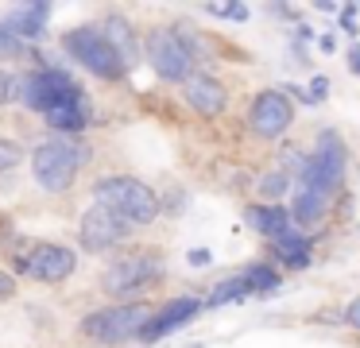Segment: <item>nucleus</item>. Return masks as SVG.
Returning <instances> with one entry per match:
<instances>
[{
  "instance_id": "obj_1",
  "label": "nucleus",
  "mask_w": 360,
  "mask_h": 348,
  "mask_svg": "<svg viewBox=\"0 0 360 348\" xmlns=\"http://www.w3.org/2000/svg\"><path fill=\"white\" fill-rule=\"evenodd\" d=\"M86 159H89L86 143H78L70 136H55V139H43L32 151V174L39 182V190L66 193L78 178V170L86 167Z\"/></svg>"
},
{
  "instance_id": "obj_2",
  "label": "nucleus",
  "mask_w": 360,
  "mask_h": 348,
  "mask_svg": "<svg viewBox=\"0 0 360 348\" xmlns=\"http://www.w3.org/2000/svg\"><path fill=\"white\" fill-rule=\"evenodd\" d=\"M94 205H105L109 213H117L120 221H128L132 228L140 224H151L159 217V198L148 182L140 178H128V174H112L101 178L94 186Z\"/></svg>"
},
{
  "instance_id": "obj_3",
  "label": "nucleus",
  "mask_w": 360,
  "mask_h": 348,
  "mask_svg": "<svg viewBox=\"0 0 360 348\" xmlns=\"http://www.w3.org/2000/svg\"><path fill=\"white\" fill-rule=\"evenodd\" d=\"M151 321V309L143 302H124V306L97 309L82 321V337L94 344H124V340L140 337L143 325Z\"/></svg>"
},
{
  "instance_id": "obj_4",
  "label": "nucleus",
  "mask_w": 360,
  "mask_h": 348,
  "mask_svg": "<svg viewBox=\"0 0 360 348\" xmlns=\"http://www.w3.org/2000/svg\"><path fill=\"white\" fill-rule=\"evenodd\" d=\"M143 54H148L151 70L163 82H186L194 74V46L186 43V35L174 27H155L143 39Z\"/></svg>"
},
{
  "instance_id": "obj_5",
  "label": "nucleus",
  "mask_w": 360,
  "mask_h": 348,
  "mask_svg": "<svg viewBox=\"0 0 360 348\" xmlns=\"http://www.w3.org/2000/svg\"><path fill=\"white\" fill-rule=\"evenodd\" d=\"M63 51L70 54L82 70L105 77V82L124 77V62H120L117 51L105 43L101 27H74V31H66V35H63Z\"/></svg>"
},
{
  "instance_id": "obj_6",
  "label": "nucleus",
  "mask_w": 360,
  "mask_h": 348,
  "mask_svg": "<svg viewBox=\"0 0 360 348\" xmlns=\"http://www.w3.org/2000/svg\"><path fill=\"white\" fill-rule=\"evenodd\" d=\"M159 278H163V259L151 255V252H132V255H120V259L109 263L101 286L112 298H132V294L148 290Z\"/></svg>"
},
{
  "instance_id": "obj_7",
  "label": "nucleus",
  "mask_w": 360,
  "mask_h": 348,
  "mask_svg": "<svg viewBox=\"0 0 360 348\" xmlns=\"http://www.w3.org/2000/svg\"><path fill=\"white\" fill-rule=\"evenodd\" d=\"M74 97H82V85L58 66H43L39 74L20 82V101H24L27 108H35L39 116L47 112V108L63 105V101H74Z\"/></svg>"
},
{
  "instance_id": "obj_8",
  "label": "nucleus",
  "mask_w": 360,
  "mask_h": 348,
  "mask_svg": "<svg viewBox=\"0 0 360 348\" xmlns=\"http://www.w3.org/2000/svg\"><path fill=\"white\" fill-rule=\"evenodd\" d=\"M290 120H295V105H290V97L283 89L256 93V101H252V108H248V128L256 131L259 139H279L283 131L290 128Z\"/></svg>"
},
{
  "instance_id": "obj_9",
  "label": "nucleus",
  "mask_w": 360,
  "mask_h": 348,
  "mask_svg": "<svg viewBox=\"0 0 360 348\" xmlns=\"http://www.w3.org/2000/svg\"><path fill=\"white\" fill-rule=\"evenodd\" d=\"M78 267V255L63 244H35L32 252L20 255V271L35 283H66Z\"/></svg>"
},
{
  "instance_id": "obj_10",
  "label": "nucleus",
  "mask_w": 360,
  "mask_h": 348,
  "mask_svg": "<svg viewBox=\"0 0 360 348\" xmlns=\"http://www.w3.org/2000/svg\"><path fill=\"white\" fill-rule=\"evenodd\" d=\"M128 232H132V224L120 221L117 213H109L105 205H89L82 213V224H78V240L86 252H109V247L124 244Z\"/></svg>"
},
{
  "instance_id": "obj_11",
  "label": "nucleus",
  "mask_w": 360,
  "mask_h": 348,
  "mask_svg": "<svg viewBox=\"0 0 360 348\" xmlns=\"http://www.w3.org/2000/svg\"><path fill=\"white\" fill-rule=\"evenodd\" d=\"M182 97H186L190 108H194L198 116H205V120L221 116V112H225V105H229L225 85H221L217 77H210V74H190L186 82H182Z\"/></svg>"
},
{
  "instance_id": "obj_12",
  "label": "nucleus",
  "mask_w": 360,
  "mask_h": 348,
  "mask_svg": "<svg viewBox=\"0 0 360 348\" xmlns=\"http://www.w3.org/2000/svg\"><path fill=\"white\" fill-rule=\"evenodd\" d=\"M202 309H205L202 298H174V302H167L159 314H151V321L143 325L140 340H163L167 333H174V329H182L186 321H194Z\"/></svg>"
},
{
  "instance_id": "obj_13",
  "label": "nucleus",
  "mask_w": 360,
  "mask_h": 348,
  "mask_svg": "<svg viewBox=\"0 0 360 348\" xmlns=\"http://www.w3.org/2000/svg\"><path fill=\"white\" fill-rule=\"evenodd\" d=\"M329 201H333V193L318 190V186H298L295 205H290V221H295V228H314V224H321L326 213H329Z\"/></svg>"
},
{
  "instance_id": "obj_14",
  "label": "nucleus",
  "mask_w": 360,
  "mask_h": 348,
  "mask_svg": "<svg viewBox=\"0 0 360 348\" xmlns=\"http://www.w3.org/2000/svg\"><path fill=\"white\" fill-rule=\"evenodd\" d=\"M89 116H94V108H89L86 93H82V97H74V101H63V105L47 108V112H43V124L55 128L58 136H74V131H82L89 124Z\"/></svg>"
},
{
  "instance_id": "obj_15",
  "label": "nucleus",
  "mask_w": 360,
  "mask_h": 348,
  "mask_svg": "<svg viewBox=\"0 0 360 348\" xmlns=\"http://www.w3.org/2000/svg\"><path fill=\"white\" fill-rule=\"evenodd\" d=\"M47 20H51V4H20V8H12V12H8L4 27L24 43V39H43Z\"/></svg>"
},
{
  "instance_id": "obj_16",
  "label": "nucleus",
  "mask_w": 360,
  "mask_h": 348,
  "mask_svg": "<svg viewBox=\"0 0 360 348\" xmlns=\"http://www.w3.org/2000/svg\"><path fill=\"white\" fill-rule=\"evenodd\" d=\"M248 224L259 232V236H267V240H275V236H283V232L295 228L290 209H283V205H252L248 209Z\"/></svg>"
},
{
  "instance_id": "obj_17",
  "label": "nucleus",
  "mask_w": 360,
  "mask_h": 348,
  "mask_svg": "<svg viewBox=\"0 0 360 348\" xmlns=\"http://www.w3.org/2000/svg\"><path fill=\"white\" fill-rule=\"evenodd\" d=\"M101 35H105V43L117 51V58L124 62V70H132L136 66V35H132V27H128V20L109 15V20L101 23Z\"/></svg>"
},
{
  "instance_id": "obj_18",
  "label": "nucleus",
  "mask_w": 360,
  "mask_h": 348,
  "mask_svg": "<svg viewBox=\"0 0 360 348\" xmlns=\"http://www.w3.org/2000/svg\"><path fill=\"white\" fill-rule=\"evenodd\" d=\"M271 252L279 255L287 267H306V263H310V236H306L302 228H290V232H283V236L271 240Z\"/></svg>"
},
{
  "instance_id": "obj_19",
  "label": "nucleus",
  "mask_w": 360,
  "mask_h": 348,
  "mask_svg": "<svg viewBox=\"0 0 360 348\" xmlns=\"http://www.w3.org/2000/svg\"><path fill=\"white\" fill-rule=\"evenodd\" d=\"M240 278H244V286H248V294H267V290L279 286V271L267 267V263H252L248 271H240Z\"/></svg>"
},
{
  "instance_id": "obj_20",
  "label": "nucleus",
  "mask_w": 360,
  "mask_h": 348,
  "mask_svg": "<svg viewBox=\"0 0 360 348\" xmlns=\"http://www.w3.org/2000/svg\"><path fill=\"white\" fill-rule=\"evenodd\" d=\"M240 298H248V286H244V278H240V275H233V278H225V283L213 286V294L205 298V309L229 306V302H240Z\"/></svg>"
},
{
  "instance_id": "obj_21",
  "label": "nucleus",
  "mask_w": 360,
  "mask_h": 348,
  "mask_svg": "<svg viewBox=\"0 0 360 348\" xmlns=\"http://www.w3.org/2000/svg\"><path fill=\"white\" fill-rule=\"evenodd\" d=\"M287 190H290V178H287V174H279V170H275V174H267L264 182H259V193H264L267 205H275V198H283Z\"/></svg>"
},
{
  "instance_id": "obj_22",
  "label": "nucleus",
  "mask_w": 360,
  "mask_h": 348,
  "mask_svg": "<svg viewBox=\"0 0 360 348\" xmlns=\"http://www.w3.org/2000/svg\"><path fill=\"white\" fill-rule=\"evenodd\" d=\"M20 162H24V147L16 139H0V174L4 170H16Z\"/></svg>"
},
{
  "instance_id": "obj_23",
  "label": "nucleus",
  "mask_w": 360,
  "mask_h": 348,
  "mask_svg": "<svg viewBox=\"0 0 360 348\" xmlns=\"http://www.w3.org/2000/svg\"><path fill=\"white\" fill-rule=\"evenodd\" d=\"M16 97H20V77L0 66V101H16Z\"/></svg>"
},
{
  "instance_id": "obj_24",
  "label": "nucleus",
  "mask_w": 360,
  "mask_h": 348,
  "mask_svg": "<svg viewBox=\"0 0 360 348\" xmlns=\"http://www.w3.org/2000/svg\"><path fill=\"white\" fill-rule=\"evenodd\" d=\"M210 15H225V20H248V8L244 4H210Z\"/></svg>"
},
{
  "instance_id": "obj_25",
  "label": "nucleus",
  "mask_w": 360,
  "mask_h": 348,
  "mask_svg": "<svg viewBox=\"0 0 360 348\" xmlns=\"http://www.w3.org/2000/svg\"><path fill=\"white\" fill-rule=\"evenodd\" d=\"M20 51H24V43H20L4 23H0V54H20Z\"/></svg>"
},
{
  "instance_id": "obj_26",
  "label": "nucleus",
  "mask_w": 360,
  "mask_h": 348,
  "mask_svg": "<svg viewBox=\"0 0 360 348\" xmlns=\"http://www.w3.org/2000/svg\"><path fill=\"white\" fill-rule=\"evenodd\" d=\"M329 97V77H314L310 82V101L318 105V101H326Z\"/></svg>"
},
{
  "instance_id": "obj_27",
  "label": "nucleus",
  "mask_w": 360,
  "mask_h": 348,
  "mask_svg": "<svg viewBox=\"0 0 360 348\" xmlns=\"http://www.w3.org/2000/svg\"><path fill=\"white\" fill-rule=\"evenodd\" d=\"M345 321H349V325H352V329H356V333H360V298H352V302H349V306H345Z\"/></svg>"
},
{
  "instance_id": "obj_28",
  "label": "nucleus",
  "mask_w": 360,
  "mask_h": 348,
  "mask_svg": "<svg viewBox=\"0 0 360 348\" xmlns=\"http://www.w3.org/2000/svg\"><path fill=\"white\" fill-rule=\"evenodd\" d=\"M341 27H345V35H356V8H345L341 12Z\"/></svg>"
},
{
  "instance_id": "obj_29",
  "label": "nucleus",
  "mask_w": 360,
  "mask_h": 348,
  "mask_svg": "<svg viewBox=\"0 0 360 348\" xmlns=\"http://www.w3.org/2000/svg\"><path fill=\"white\" fill-rule=\"evenodd\" d=\"M12 294H16V278L8 271H0V298H12Z\"/></svg>"
},
{
  "instance_id": "obj_30",
  "label": "nucleus",
  "mask_w": 360,
  "mask_h": 348,
  "mask_svg": "<svg viewBox=\"0 0 360 348\" xmlns=\"http://www.w3.org/2000/svg\"><path fill=\"white\" fill-rule=\"evenodd\" d=\"M349 70H352V74H360V46H352V51H349Z\"/></svg>"
},
{
  "instance_id": "obj_31",
  "label": "nucleus",
  "mask_w": 360,
  "mask_h": 348,
  "mask_svg": "<svg viewBox=\"0 0 360 348\" xmlns=\"http://www.w3.org/2000/svg\"><path fill=\"white\" fill-rule=\"evenodd\" d=\"M190 263H194V267H202V263H210V252H202V247H198V252H190Z\"/></svg>"
},
{
  "instance_id": "obj_32",
  "label": "nucleus",
  "mask_w": 360,
  "mask_h": 348,
  "mask_svg": "<svg viewBox=\"0 0 360 348\" xmlns=\"http://www.w3.org/2000/svg\"><path fill=\"white\" fill-rule=\"evenodd\" d=\"M318 46H321V51H333L337 39H333V35H321V39H318Z\"/></svg>"
}]
</instances>
